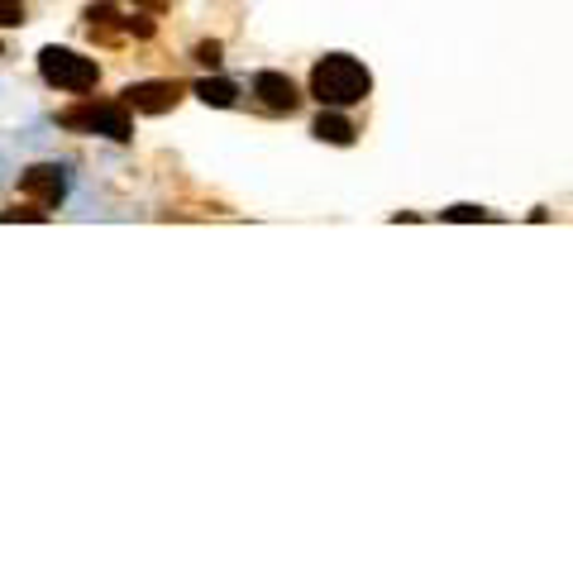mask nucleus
Returning a JSON list of instances; mask_svg holds the SVG:
<instances>
[{
	"label": "nucleus",
	"instance_id": "obj_1",
	"mask_svg": "<svg viewBox=\"0 0 573 573\" xmlns=\"http://www.w3.org/2000/svg\"><path fill=\"white\" fill-rule=\"evenodd\" d=\"M368 91H373V77H368V67L349 53H326L316 67H310V96H316L320 105L344 111V105L364 101Z\"/></svg>",
	"mask_w": 573,
	"mask_h": 573
},
{
	"label": "nucleus",
	"instance_id": "obj_2",
	"mask_svg": "<svg viewBox=\"0 0 573 573\" xmlns=\"http://www.w3.org/2000/svg\"><path fill=\"white\" fill-rule=\"evenodd\" d=\"M58 125L72 129V135H101L111 143L135 139V119H129L125 101H81V105H72V111L58 115Z\"/></svg>",
	"mask_w": 573,
	"mask_h": 573
},
{
	"label": "nucleus",
	"instance_id": "obj_3",
	"mask_svg": "<svg viewBox=\"0 0 573 573\" xmlns=\"http://www.w3.org/2000/svg\"><path fill=\"white\" fill-rule=\"evenodd\" d=\"M39 72H43L48 87L72 91V96L91 91L96 81H101V67H96V58H81V53H72V48H58V43L39 53Z\"/></svg>",
	"mask_w": 573,
	"mask_h": 573
},
{
	"label": "nucleus",
	"instance_id": "obj_4",
	"mask_svg": "<svg viewBox=\"0 0 573 573\" xmlns=\"http://www.w3.org/2000/svg\"><path fill=\"white\" fill-rule=\"evenodd\" d=\"M119 101L139 115H167L182 101V87H177V81H129V87L119 91Z\"/></svg>",
	"mask_w": 573,
	"mask_h": 573
},
{
	"label": "nucleus",
	"instance_id": "obj_5",
	"mask_svg": "<svg viewBox=\"0 0 573 573\" xmlns=\"http://www.w3.org/2000/svg\"><path fill=\"white\" fill-rule=\"evenodd\" d=\"M20 191L34 196L39 206H58V201L67 196V173L58 163H34L20 173Z\"/></svg>",
	"mask_w": 573,
	"mask_h": 573
},
{
	"label": "nucleus",
	"instance_id": "obj_6",
	"mask_svg": "<svg viewBox=\"0 0 573 573\" xmlns=\"http://www.w3.org/2000/svg\"><path fill=\"white\" fill-rule=\"evenodd\" d=\"M254 96L268 105V111H278V115H292L296 101H302L286 72H258V77H254Z\"/></svg>",
	"mask_w": 573,
	"mask_h": 573
},
{
	"label": "nucleus",
	"instance_id": "obj_7",
	"mask_svg": "<svg viewBox=\"0 0 573 573\" xmlns=\"http://www.w3.org/2000/svg\"><path fill=\"white\" fill-rule=\"evenodd\" d=\"M310 135H316L320 143H354V135L358 129L349 125V119H344L340 111H334V105H326V111L316 115V125H310Z\"/></svg>",
	"mask_w": 573,
	"mask_h": 573
},
{
	"label": "nucleus",
	"instance_id": "obj_8",
	"mask_svg": "<svg viewBox=\"0 0 573 573\" xmlns=\"http://www.w3.org/2000/svg\"><path fill=\"white\" fill-rule=\"evenodd\" d=\"M196 96L206 105H215V111H230V105L239 101V87H234V81H225V77H201L196 81Z\"/></svg>",
	"mask_w": 573,
	"mask_h": 573
},
{
	"label": "nucleus",
	"instance_id": "obj_9",
	"mask_svg": "<svg viewBox=\"0 0 573 573\" xmlns=\"http://www.w3.org/2000/svg\"><path fill=\"white\" fill-rule=\"evenodd\" d=\"M24 24V0H0V29H15Z\"/></svg>",
	"mask_w": 573,
	"mask_h": 573
},
{
	"label": "nucleus",
	"instance_id": "obj_10",
	"mask_svg": "<svg viewBox=\"0 0 573 573\" xmlns=\"http://www.w3.org/2000/svg\"><path fill=\"white\" fill-rule=\"evenodd\" d=\"M0 220H5V225L10 220H48V211L43 206H24V211L15 206V211H0Z\"/></svg>",
	"mask_w": 573,
	"mask_h": 573
},
{
	"label": "nucleus",
	"instance_id": "obj_11",
	"mask_svg": "<svg viewBox=\"0 0 573 573\" xmlns=\"http://www.w3.org/2000/svg\"><path fill=\"white\" fill-rule=\"evenodd\" d=\"M445 220H487V211L483 206H449Z\"/></svg>",
	"mask_w": 573,
	"mask_h": 573
},
{
	"label": "nucleus",
	"instance_id": "obj_12",
	"mask_svg": "<svg viewBox=\"0 0 573 573\" xmlns=\"http://www.w3.org/2000/svg\"><path fill=\"white\" fill-rule=\"evenodd\" d=\"M196 63L201 67H220V43H196Z\"/></svg>",
	"mask_w": 573,
	"mask_h": 573
},
{
	"label": "nucleus",
	"instance_id": "obj_13",
	"mask_svg": "<svg viewBox=\"0 0 573 573\" xmlns=\"http://www.w3.org/2000/svg\"><path fill=\"white\" fill-rule=\"evenodd\" d=\"M135 5H163V0H135Z\"/></svg>",
	"mask_w": 573,
	"mask_h": 573
}]
</instances>
